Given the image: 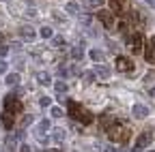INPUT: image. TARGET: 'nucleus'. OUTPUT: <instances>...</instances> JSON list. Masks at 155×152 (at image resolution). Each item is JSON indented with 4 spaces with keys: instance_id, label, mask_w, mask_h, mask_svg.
Masks as SVG:
<instances>
[{
    "instance_id": "29",
    "label": "nucleus",
    "mask_w": 155,
    "mask_h": 152,
    "mask_svg": "<svg viewBox=\"0 0 155 152\" xmlns=\"http://www.w3.org/2000/svg\"><path fill=\"white\" fill-rule=\"evenodd\" d=\"M58 75H61V77H67V75H69V71H67V69L61 64V67H58Z\"/></svg>"
},
{
    "instance_id": "39",
    "label": "nucleus",
    "mask_w": 155,
    "mask_h": 152,
    "mask_svg": "<svg viewBox=\"0 0 155 152\" xmlns=\"http://www.w3.org/2000/svg\"><path fill=\"white\" fill-rule=\"evenodd\" d=\"M0 41H2V36H0Z\"/></svg>"
},
{
    "instance_id": "10",
    "label": "nucleus",
    "mask_w": 155,
    "mask_h": 152,
    "mask_svg": "<svg viewBox=\"0 0 155 152\" xmlns=\"http://www.w3.org/2000/svg\"><path fill=\"white\" fill-rule=\"evenodd\" d=\"M127 0H110V11L112 13H125Z\"/></svg>"
},
{
    "instance_id": "14",
    "label": "nucleus",
    "mask_w": 155,
    "mask_h": 152,
    "mask_svg": "<svg viewBox=\"0 0 155 152\" xmlns=\"http://www.w3.org/2000/svg\"><path fill=\"white\" fill-rule=\"evenodd\" d=\"M37 82L41 84V86H50L52 84V77H50V73L41 71V73H37Z\"/></svg>"
},
{
    "instance_id": "20",
    "label": "nucleus",
    "mask_w": 155,
    "mask_h": 152,
    "mask_svg": "<svg viewBox=\"0 0 155 152\" xmlns=\"http://www.w3.org/2000/svg\"><path fill=\"white\" fill-rule=\"evenodd\" d=\"M88 56H91V60H95V62H97V60H104V51H101V49H91Z\"/></svg>"
},
{
    "instance_id": "5",
    "label": "nucleus",
    "mask_w": 155,
    "mask_h": 152,
    "mask_svg": "<svg viewBox=\"0 0 155 152\" xmlns=\"http://www.w3.org/2000/svg\"><path fill=\"white\" fill-rule=\"evenodd\" d=\"M114 67H116V71H123V73H131L134 71V62L127 58V56H119L116 62H114Z\"/></svg>"
},
{
    "instance_id": "3",
    "label": "nucleus",
    "mask_w": 155,
    "mask_h": 152,
    "mask_svg": "<svg viewBox=\"0 0 155 152\" xmlns=\"http://www.w3.org/2000/svg\"><path fill=\"white\" fill-rule=\"evenodd\" d=\"M5 109H7V113H19V111L24 109L22 101L17 99V94H15V92H11L9 97L5 99Z\"/></svg>"
},
{
    "instance_id": "1",
    "label": "nucleus",
    "mask_w": 155,
    "mask_h": 152,
    "mask_svg": "<svg viewBox=\"0 0 155 152\" xmlns=\"http://www.w3.org/2000/svg\"><path fill=\"white\" fill-rule=\"evenodd\" d=\"M67 111H69V116L73 120H80L82 124H91L93 122V113L86 111L82 105H78L75 101H67Z\"/></svg>"
},
{
    "instance_id": "21",
    "label": "nucleus",
    "mask_w": 155,
    "mask_h": 152,
    "mask_svg": "<svg viewBox=\"0 0 155 152\" xmlns=\"http://www.w3.org/2000/svg\"><path fill=\"white\" fill-rule=\"evenodd\" d=\"M67 13L78 15V13H80V5H78V2H69V5H67Z\"/></svg>"
},
{
    "instance_id": "12",
    "label": "nucleus",
    "mask_w": 155,
    "mask_h": 152,
    "mask_svg": "<svg viewBox=\"0 0 155 152\" xmlns=\"http://www.w3.org/2000/svg\"><path fill=\"white\" fill-rule=\"evenodd\" d=\"M131 113H134V118H147L149 116V107H144V105H134L131 107Z\"/></svg>"
},
{
    "instance_id": "15",
    "label": "nucleus",
    "mask_w": 155,
    "mask_h": 152,
    "mask_svg": "<svg viewBox=\"0 0 155 152\" xmlns=\"http://www.w3.org/2000/svg\"><path fill=\"white\" fill-rule=\"evenodd\" d=\"M19 34H22L26 41H35V30H32L30 26H24V28H19Z\"/></svg>"
},
{
    "instance_id": "40",
    "label": "nucleus",
    "mask_w": 155,
    "mask_h": 152,
    "mask_svg": "<svg viewBox=\"0 0 155 152\" xmlns=\"http://www.w3.org/2000/svg\"><path fill=\"white\" fill-rule=\"evenodd\" d=\"M151 152H155V150H151Z\"/></svg>"
},
{
    "instance_id": "25",
    "label": "nucleus",
    "mask_w": 155,
    "mask_h": 152,
    "mask_svg": "<svg viewBox=\"0 0 155 152\" xmlns=\"http://www.w3.org/2000/svg\"><path fill=\"white\" fill-rule=\"evenodd\" d=\"M39 34H41L43 39H52V36H54V34H52V28H50V26H43V28H41V32H39Z\"/></svg>"
},
{
    "instance_id": "2",
    "label": "nucleus",
    "mask_w": 155,
    "mask_h": 152,
    "mask_svg": "<svg viewBox=\"0 0 155 152\" xmlns=\"http://www.w3.org/2000/svg\"><path fill=\"white\" fill-rule=\"evenodd\" d=\"M108 135H110V139L119 141V144H127V141H129V135H131V131L125 129V126H119V124L114 122L112 126H108Z\"/></svg>"
},
{
    "instance_id": "28",
    "label": "nucleus",
    "mask_w": 155,
    "mask_h": 152,
    "mask_svg": "<svg viewBox=\"0 0 155 152\" xmlns=\"http://www.w3.org/2000/svg\"><path fill=\"white\" fill-rule=\"evenodd\" d=\"M39 105H41V107H50V105H52V101H50L48 97H43V99H39Z\"/></svg>"
},
{
    "instance_id": "19",
    "label": "nucleus",
    "mask_w": 155,
    "mask_h": 152,
    "mask_svg": "<svg viewBox=\"0 0 155 152\" xmlns=\"http://www.w3.org/2000/svg\"><path fill=\"white\" fill-rule=\"evenodd\" d=\"M5 82H7V86H17L19 84V75L17 73H11V75H7Z\"/></svg>"
},
{
    "instance_id": "33",
    "label": "nucleus",
    "mask_w": 155,
    "mask_h": 152,
    "mask_svg": "<svg viewBox=\"0 0 155 152\" xmlns=\"http://www.w3.org/2000/svg\"><path fill=\"white\" fill-rule=\"evenodd\" d=\"M7 69H9V64L5 60H0V73H7Z\"/></svg>"
},
{
    "instance_id": "11",
    "label": "nucleus",
    "mask_w": 155,
    "mask_h": 152,
    "mask_svg": "<svg viewBox=\"0 0 155 152\" xmlns=\"http://www.w3.org/2000/svg\"><path fill=\"white\" fill-rule=\"evenodd\" d=\"M144 56H147V62H155V36H151V41L147 43Z\"/></svg>"
},
{
    "instance_id": "37",
    "label": "nucleus",
    "mask_w": 155,
    "mask_h": 152,
    "mask_svg": "<svg viewBox=\"0 0 155 152\" xmlns=\"http://www.w3.org/2000/svg\"><path fill=\"white\" fill-rule=\"evenodd\" d=\"M151 97H153V99H155V88H151Z\"/></svg>"
},
{
    "instance_id": "26",
    "label": "nucleus",
    "mask_w": 155,
    "mask_h": 152,
    "mask_svg": "<svg viewBox=\"0 0 155 152\" xmlns=\"http://www.w3.org/2000/svg\"><path fill=\"white\" fill-rule=\"evenodd\" d=\"M52 45L54 47H63L65 45V39H63V36H52Z\"/></svg>"
},
{
    "instance_id": "27",
    "label": "nucleus",
    "mask_w": 155,
    "mask_h": 152,
    "mask_svg": "<svg viewBox=\"0 0 155 152\" xmlns=\"http://www.w3.org/2000/svg\"><path fill=\"white\" fill-rule=\"evenodd\" d=\"M50 111H52V116H54V118H61V116H63V109H61V107H52Z\"/></svg>"
},
{
    "instance_id": "35",
    "label": "nucleus",
    "mask_w": 155,
    "mask_h": 152,
    "mask_svg": "<svg viewBox=\"0 0 155 152\" xmlns=\"http://www.w3.org/2000/svg\"><path fill=\"white\" fill-rule=\"evenodd\" d=\"M147 5H149V7H153V9H155V0H147Z\"/></svg>"
},
{
    "instance_id": "18",
    "label": "nucleus",
    "mask_w": 155,
    "mask_h": 152,
    "mask_svg": "<svg viewBox=\"0 0 155 152\" xmlns=\"http://www.w3.org/2000/svg\"><path fill=\"white\" fill-rule=\"evenodd\" d=\"M104 5V0H84V7L86 9H99Z\"/></svg>"
},
{
    "instance_id": "22",
    "label": "nucleus",
    "mask_w": 155,
    "mask_h": 152,
    "mask_svg": "<svg viewBox=\"0 0 155 152\" xmlns=\"http://www.w3.org/2000/svg\"><path fill=\"white\" fill-rule=\"evenodd\" d=\"M54 88H56V92H58V94H65V92H67V84H65L63 79H61V82H56V84H54Z\"/></svg>"
},
{
    "instance_id": "7",
    "label": "nucleus",
    "mask_w": 155,
    "mask_h": 152,
    "mask_svg": "<svg viewBox=\"0 0 155 152\" xmlns=\"http://www.w3.org/2000/svg\"><path fill=\"white\" fill-rule=\"evenodd\" d=\"M153 139V133L151 131H144L142 133V135L138 137V139H136V146H134V152H140V150H144L147 148V144Z\"/></svg>"
},
{
    "instance_id": "31",
    "label": "nucleus",
    "mask_w": 155,
    "mask_h": 152,
    "mask_svg": "<svg viewBox=\"0 0 155 152\" xmlns=\"http://www.w3.org/2000/svg\"><path fill=\"white\" fill-rule=\"evenodd\" d=\"M80 24L88 26V24H91V17H88V15H82V17H80Z\"/></svg>"
},
{
    "instance_id": "16",
    "label": "nucleus",
    "mask_w": 155,
    "mask_h": 152,
    "mask_svg": "<svg viewBox=\"0 0 155 152\" xmlns=\"http://www.w3.org/2000/svg\"><path fill=\"white\" fill-rule=\"evenodd\" d=\"M71 58H73V60H82V58H84V49H82V43L78 45V47H73V49H71Z\"/></svg>"
},
{
    "instance_id": "13",
    "label": "nucleus",
    "mask_w": 155,
    "mask_h": 152,
    "mask_svg": "<svg viewBox=\"0 0 155 152\" xmlns=\"http://www.w3.org/2000/svg\"><path fill=\"white\" fill-rule=\"evenodd\" d=\"M5 146H7L9 152H15V150H17V135H9V137L5 139Z\"/></svg>"
},
{
    "instance_id": "4",
    "label": "nucleus",
    "mask_w": 155,
    "mask_h": 152,
    "mask_svg": "<svg viewBox=\"0 0 155 152\" xmlns=\"http://www.w3.org/2000/svg\"><path fill=\"white\" fill-rule=\"evenodd\" d=\"M97 20H99L104 24V28H114V13L110 9H101V11H97Z\"/></svg>"
},
{
    "instance_id": "24",
    "label": "nucleus",
    "mask_w": 155,
    "mask_h": 152,
    "mask_svg": "<svg viewBox=\"0 0 155 152\" xmlns=\"http://www.w3.org/2000/svg\"><path fill=\"white\" fill-rule=\"evenodd\" d=\"M99 122H101V124H104L106 129L114 124V120H112V116H108V113H106V116H101V118H99Z\"/></svg>"
},
{
    "instance_id": "6",
    "label": "nucleus",
    "mask_w": 155,
    "mask_h": 152,
    "mask_svg": "<svg viewBox=\"0 0 155 152\" xmlns=\"http://www.w3.org/2000/svg\"><path fill=\"white\" fill-rule=\"evenodd\" d=\"M50 126H52V122H50L48 118H43L41 122L37 124V131H35V135H37V139H39V141H48V137H45V131H48Z\"/></svg>"
},
{
    "instance_id": "34",
    "label": "nucleus",
    "mask_w": 155,
    "mask_h": 152,
    "mask_svg": "<svg viewBox=\"0 0 155 152\" xmlns=\"http://www.w3.org/2000/svg\"><path fill=\"white\" fill-rule=\"evenodd\" d=\"M104 152H119V150H116L114 146H106V148H104Z\"/></svg>"
},
{
    "instance_id": "32",
    "label": "nucleus",
    "mask_w": 155,
    "mask_h": 152,
    "mask_svg": "<svg viewBox=\"0 0 155 152\" xmlns=\"http://www.w3.org/2000/svg\"><path fill=\"white\" fill-rule=\"evenodd\" d=\"M9 49H11L9 45H0V56H7V54H9Z\"/></svg>"
},
{
    "instance_id": "9",
    "label": "nucleus",
    "mask_w": 155,
    "mask_h": 152,
    "mask_svg": "<svg viewBox=\"0 0 155 152\" xmlns=\"http://www.w3.org/2000/svg\"><path fill=\"white\" fill-rule=\"evenodd\" d=\"M93 73L97 75V77H101V79H108V77H110V75H112V69H110L108 64H97Z\"/></svg>"
},
{
    "instance_id": "30",
    "label": "nucleus",
    "mask_w": 155,
    "mask_h": 152,
    "mask_svg": "<svg viewBox=\"0 0 155 152\" xmlns=\"http://www.w3.org/2000/svg\"><path fill=\"white\" fill-rule=\"evenodd\" d=\"M84 79H86V82H93V79H95V73H93V71H86V73H84Z\"/></svg>"
},
{
    "instance_id": "36",
    "label": "nucleus",
    "mask_w": 155,
    "mask_h": 152,
    "mask_svg": "<svg viewBox=\"0 0 155 152\" xmlns=\"http://www.w3.org/2000/svg\"><path fill=\"white\" fill-rule=\"evenodd\" d=\"M22 152H30V150H28V146H22Z\"/></svg>"
},
{
    "instance_id": "23",
    "label": "nucleus",
    "mask_w": 155,
    "mask_h": 152,
    "mask_svg": "<svg viewBox=\"0 0 155 152\" xmlns=\"http://www.w3.org/2000/svg\"><path fill=\"white\" fill-rule=\"evenodd\" d=\"M63 139H65V131H63V129H56V131H54V141L61 144Z\"/></svg>"
},
{
    "instance_id": "38",
    "label": "nucleus",
    "mask_w": 155,
    "mask_h": 152,
    "mask_svg": "<svg viewBox=\"0 0 155 152\" xmlns=\"http://www.w3.org/2000/svg\"><path fill=\"white\" fill-rule=\"evenodd\" d=\"M48 152H61V150H56V148H54V150H48Z\"/></svg>"
},
{
    "instance_id": "17",
    "label": "nucleus",
    "mask_w": 155,
    "mask_h": 152,
    "mask_svg": "<svg viewBox=\"0 0 155 152\" xmlns=\"http://www.w3.org/2000/svg\"><path fill=\"white\" fill-rule=\"evenodd\" d=\"M2 124H5V129H13V113H7L5 111V116H2Z\"/></svg>"
},
{
    "instance_id": "8",
    "label": "nucleus",
    "mask_w": 155,
    "mask_h": 152,
    "mask_svg": "<svg viewBox=\"0 0 155 152\" xmlns=\"http://www.w3.org/2000/svg\"><path fill=\"white\" fill-rule=\"evenodd\" d=\"M142 41H144V36L140 32H136L134 36H129V45H131V51L134 54H140L142 51Z\"/></svg>"
}]
</instances>
